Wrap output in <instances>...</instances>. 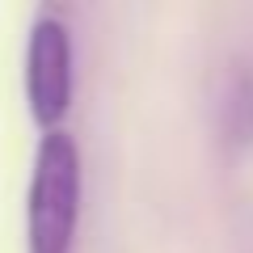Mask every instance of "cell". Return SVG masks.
Listing matches in <instances>:
<instances>
[{
	"instance_id": "1",
	"label": "cell",
	"mask_w": 253,
	"mask_h": 253,
	"mask_svg": "<svg viewBox=\"0 0 253 253\" xmlns=\"http://www.w3.org/2000/svg\"><path fill=\"white\" fill-rule=\"evenodd\" d=\"M84 165L72 131L38 135L26 186V253H72L81 228Z\"/></svg>"
},
{
	"instance_id": "3",
	"label": "cell",
	"mask_w": 253,
	"mask_h": 253,
	"mask_svg": "<svg viewBox=\"0 0 253 253\" xmlns=\"http://www.w3.org/2000/svg\"><path fill=\"white\" fill-rule=\"evenodd\" d=\"M215 131L224 148L253 144V59L232 55L215 81Z\"/></svg>"
},
{
	"instance_id": "2",
	"label": "cell",
	"mask_w": 253,
	"mask_h": 253,
	"mask_svg": "<svg viewBox=\"0 0 253 253\" xmlns=\"http://www.w3.org/2000/svg\"><path fill=\"white\" fill-rule=\"evenodd\" d=\"M21 89H26L30 118L38 131H59L63 114L72 110V30L59 9H38L26 34V68H21Z\"/></svg>"
}]
</instances>
